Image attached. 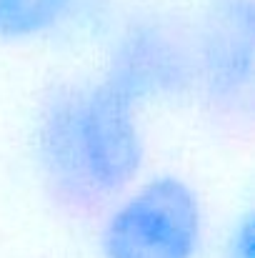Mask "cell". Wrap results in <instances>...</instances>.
<instances>
[{"mask_svg": "<svg viewBox=\"0 0 255 258\" xmlns=\"http://www.w3.org/2000/svg\"><path fill=\"white\" fill-rule=\"evenodd\" d=\"M100 76L138 110L180 108L195 95V53L190 20L160 8L115 15L103 35Z\"/></svg>", "mask_w": 255, "mask_h": 258, "instance_id": "obj_2", "label": "cell"}, {"mask_svg": "<svg viewBox=\"0 0 255 258\" xmlns=\"http://www.w3.org/2000/svg\"><path fill=\"white\" fill-rule=\"evenodd\" d=\"M115 15V0H0V43H85L103 38Z\"/></svg>", "mask_w": 255, "mask_h": 258, "instance_id": "obj_5", "label": "cell"}, {"mask_svg": "<svg viewBox=\"0 0 255 258\" xmlns=\"http://www.w3.org/2000/svg\"><path fill=\"white\" fill-rule=\"evenodd\" d=\"M205 213L198 190L178 175L135 180L105 208L100 258H198Z\"/></svg>", "mask_w": 255, "mask_h": 258, "instance_id": "obj_3", "label": "cell"}, {"mask_svg": "<svg viewBox=\"0 0 255 258\" xmlns=\"http://www.w3.org/2000/svg\"><path fill=\"white\" fill-rule=\"evenodd\" d=\"M28 158L40 190L70 216H93L145 168L140 110L100 73L53 81L30 113Z\"/></svg>", "mask_w": 255, "mask_h": 258, "instance_id": "obj_1", "label": "cell"}, {"mask_svg": "<svg viewBox=\"0 0 255 258\" xmlns=\"http://www.w3.org/2000/svg\"><path fill=\"white\" fill-rule=\"evenodd\" d=\"M195 53V95L220 120L253 113V0H203L188 18Z\"/></svg>", "mask_w": 255, "mask_h": 258, "instance_id": "obj_4", "label": "cell"}, {"mask_svg": "<svg viewBox=\"0 0 255 258\" xmlns=\"http://www.w3.org/2000/svg\"><path fill=\"white\" fill-rule=\"evenodd\" d=\"M220 258H253V223H250V211H243L238 221H233Z\"/></svg>", "mask_w": 255, "mask_h": 258, "instance_id": "obj_6", "label": "cell"}]
</instances>
